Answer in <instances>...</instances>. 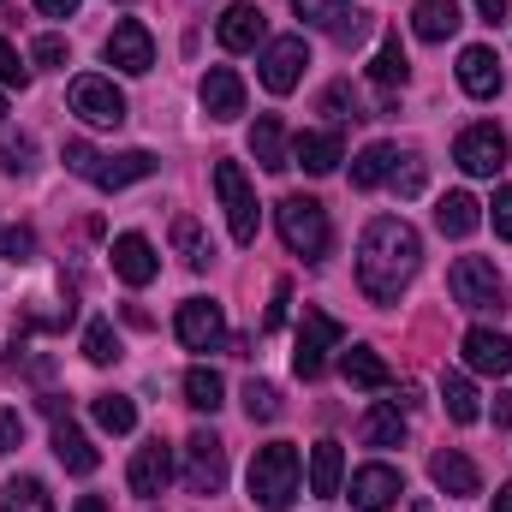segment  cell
Listing matches in <instances>:
<instances>
[{
    "instance_id": "obj_32",
    "label": "cell",
    "mask_w": 512,
    "mask_h": 512,
    "mask_svg": "<svg viewBox=\"0 0 512 512\" xmlns=\"http://www.w3.org/2000/svg\"><path fill=\"white\" fill-rule=\"evenodd\" d=\"M393 161H399V155H393V143H370V149L352 161V185H358V191L387 185V179H393Z\"/></svg>"
},
{
    "instance_id": "obj_43",
    "label": "cell",
    "mask_w": 512,
    "mask_h": 512,
    "mask_svg": "<svg viewBox=\"0 0 512 512\" xmlns=\"http://www.w3.org/2000/svg\"><path fill=\"white\" fill-rule=\"evenodd\" d=\"M0 251L12 256V262H30L36 256V233L30 227H0Z\"/></svg>"
},
{
    "instance_id": "obj_26",
    "label": "cell",
    "mask_w": 512,
    "mask_h": 512,
    "mask_svg": "<svg viewBox=\"0 0 512 512\" xmlns=\"http://www.w3.org/2000/svg\"><path fill=\"white\" fill-rule=\"evenodd\" d=\"M251 155H256V167L262 173H286L292 167V149H286V126L274 120V114H262L251 126Z\"/></svg>"
},
{
    "instance_id": "obj_12",
    "label": "cell",
    "mask_w": 512,
    "mask_h": 512,
    "mask_svg": "<svg viewBox=\"0 0 512 512\" xmlns=\"http://www.w3.org/2000/svg\"><path fill=\"white\" fill-rule=\"evenodd\" d=\"M173 328H179L185 352H221V346H227V316H221V304H209V298H185L179 316H173Z\"/></svg>"
},
{
    "instance_id": "obj_49",
    "label": "cell",
    "mask_w": 512,
    "mask_h": 512,
    "mask_svg": "<svg viewBox=\"0 0 512 512\" xmlns=\"http://www.w3.org/2000/svg\"><path fill=\"white\" fill-rule=\"evenodd\" d=\"M477 12H483V24H501L507 18V0H477Z\"/></svg>"
},
{
    "instance_id": "obj_24",
    "label": "cell",
    "mask_w": 512,
    "mask_h": 512,
    "mask_svg": "<svg viewBox=\"0 0 512 512\" xmlns=\"http://www.w3.org/2000/svg\"><path fill=\"white\" fill-rule=\"evenodd\" d=\"M429 477H435V489H447L453 501L483 495V477H477V465H471L465 453H435V459H429Z\"/></svg>"
},
{
    "instance_id": "obj_28",
    "label": "cell",
    "mask_w": 512,
    "mask_h": 512,
    "mask_svg": "<svg viewBox=\"0 0 512 512\" xmlns=\"http://www.w3.org/2000/svg\"><path fill=\"white\" fill-rule=\"evenodd\" d=\"M340 376L352 387H364V393H382L387 382H393V370H387L382 352H370V346H352L346 358H340Z\"/></svg>"
},
{
    "instance_id": "obj_4",
    "label": "cell",
    "mask_w": 512,
    "mask_h": 512,
    "mask_svg": "<svg viewBox=\"0 0 512 512\" xmlns=\"http://www.w3.org/2000/svg\"><path fill=\"white\" fill-rule=\"evenodd\" d=\"M66 167H72L78 179L102 185V191H126V185H137V179H149V173H155V155H149V149H126V155H96L90 143H66Z\"/></svg>"
},
{
    "instance_id": "obj_40",
    "label": "cell",
    "mask_w": 512,
    "mask_h": 512,
    "mask_svg": "<svg viewBox=\"0 0 512 512\" xmlns=\"http://www.w3.org/2000/svg\"><path fill=\"white\" fill-rule=\"evenodd\" d=\"M245 411H251V423H274L280 417V393L268 382H245Z\"/></svg>"
},
{
    "instance_id": "obj_20",
    "label": "cell",
    "mask_w": 512,
    "mask_h": 512,
    "mask_svg": "<svg viewBox=\"0 0 512 512\" xmlns=\"http://www.w3.org/2000/svg\"><path fill=\"white\" fill-rule=\"evenodd\" d=\"M459 84H465V96H477V102L501 96V60H495V48L471 42V48L459 54Z\"/></svg>"
},
{
    "instance_id": "obj_53",
    "label": "cell",
    "mask_w": 512,
    "mask_h": 512,
    "mask_svg": "<svg viewBox=\"0 0 512 512\" xmlns=\"http://www.w3.org/2000/svg\"><path fill=\"white\" fill-rule=\"evenodd\" d=\"M0 114H6V96H0Z\"/></svg>"
},
{
    "instance_id": "obj_14",
    "label": "cell",
    "mask_w": 512,
    "mask_h": 512,
    "mask_svg": "<svg viewBox=\"0 0 512 512\" xmlns=\"http://www.w3.org/2000/svg\"><path fill=\"white\" fill-rule=\"evenodd\" d=\"M108 66H120V72H131V78H143L149 66H155V36L137 24V18H126V24H114V36H108Z\"/></svg>"
},
{
    "instance_id": "obj_42",
    "label": "cell",
    "mask_w": 512,
    "mask_h": 512,
    "mask_svg": "<svg viewBox=\"0 0 512 512\" xmlns=\"http://www.w3.org/2000/svg\"><path fill=\"white\" fill-rule=\"evenodd\" d=\"M0 84H6V90H24V84H30V66H24V54H18L6 36H0Z\"/></svg>"
},
{
    "instance_id": "obj_39",
    "label": "cell",
    "mask_w": 512,
    "mask_h": 512,
    "mask_svg": "<svg viewBox=\"0 0 512 512\" xmlns=\"http://www.w3.org/2000/svg\"><path fill=\"white\" fill-rule=\"evenodd\" d=\"M0 167L6 173H30L36 167V137H24V131L18 137H0Z\"/></svg>"
},
{
    "instance_id": "obj_23",
    "label": "cell",
    "mask_w": 512,
    "mask_h": 512,
    "mask_svg": "<svg viewBox=\"0 0 512 512\" xmlns=\"http://www.w3.org/2000/svg\"><path fill=\"white\" fill-rule=\"evenodd\" d=\"M54 453H60V465H66L72 477H90V471L102 465V453L90 447V435H84L72 417H54Z\"/></svg>"
},
{
    "instance_id": "obj_13",
    "label": "cell",
    "mask_w": 512,
    "mask_h": 512,
    "mask_svg": "<svg viewBox=\"0 0 512 512\" xmlns=\"http://www.w3.org/2000/svg\"><path fill=\"white\" fill-rule=\"evenodd\" d=\"M292 12H298L304 24H316V30H334L340 42H358V36L370 30V18H364L352 0H292Z\"/></svg>"
},
{
    "instance_id": "obj_34",
    "label": "cell",
    "mask_w": 512,
    "mask_h": 512,
    "mask_svg": "<svg viewBox=\"0 0 512 512\" xmlns=\"http://www.w3.org/2000/svg\"><path fill=\"white\" fill-rule=\"evenodd\" d=\"M221 399H227V382H221L209 364L185 370V405H197V411H221Z\"/></svg>"
},
{
    "instance_id": "obj_1",
    "label": "cell",
    "mask_w": 512,
    "mask_h": 512,
    "mask_svg": "<svg viewBox=\"0 0 512 512\" xmlns=\"http://www.w3.org/2000/svg\"><path fill=\"white\" fill-rule=\"evenodd\" d=\"M417 262H423L417 227L399 221V215H382V221L364 227V245H358V286H364L376 304H393V298L411 286Z\"/></svg>"
},
{
    "instance_id": "obj_29",
    "label": "cell",
    "mask_w": 512,
    "mask_h": 512,
    "mask_svg": "<svg viewBox=\"0 0 512 512\" xmlns=\"http://www.w3.org/2000/svg\"><path fill=\"white\" fill-rule=\"evenodd\" d=\"M340 477H346V453H340V441H316V453H310V489L328 501V495H340Z\"/></svg>"
},
{
    "instance_id": "obj_48",
    "label": "cell",
    "mask_w": 512,
    "mask_h": 512,
    "mask_svg": "<svg viewBox=\"0 0 512 512\" xmlns=\"http://www.w3.org/2000/svg\"><path fill=\"white\" fill-rule=\"evenodd\" d=\"M30 6H36L42 18H72V12H78V0H30Z\"/></svg>"
},
{
    "instance_id": "obj_10",
    "label": "cell",
    "mask_w": 512,
    "mask_h": 512,
    "mask_svg": "<svg viewBox=\"0 0 512 512\" xmlns=\"http://www.w3.org/2000/svg\"><path fill=\"white\" fill-rule=\"evenodd\" d=\"M221 483H227V447H221V435H209V429L185 435V489L191 495H221Z\"/></svg>"
},
{
    "instance_id": "obj_25",
    "label": "cell",
    "mask_w": 512,
    "mask_h": 512,
    "mask_svg": "<svg viewBox=\"0 0 512 512\" xmlns=\"http://www.w3.org/2000/svg\"><path fill=\"white\" fill-rule=\"evenodd\" d=\"M435 227H441L447 239H471V233L483 227V203H477L471 191H447V197L435 203Z\"/></svg>"
},
{
    "instance_id": "obj_31",
    "label": "cell",
    "mask_w": 512,
    "mask_h": 512,
    "mask_svg": "<svg viewBox=\"0 0 512 512\" xmlns=\"http://www.w3.org/2000/svg\"><path fill=\"white\" fill-rule=\"evenodd\" d=\"M173 251H179L185 268H209V262H215V245L203 239V227H197L191 215H173Z\"/></svg>"
},
{
    "instance_id": "obj_36",
    "label": "cell",
    "mask_w": 512,
    "mask_h": 512,
    "mask_svg": "<svg viewBox=\"0 0 512 512\" xmlns=\"http://www.w3.org/2000/svg\"><path fill=\"white\" fill-rule=\"evenodd\" d=\"M441 405H447V417H453V423H477V417H483L477 387L465 382V376H447V382H441Z\"/></svg>"
},
{
    "instance_id": "obj_8",
    "label": "cell",
    "mask_w": 512,
    "mask_h": 512,
    "mask_svg": "<svg viewBox=\"0 0 512 512\" xmlns=\"http://www.w3.org/2000/svg\"><path fill=\"white\" fill-rule=\"evenodd\" d=\"M304 66H310V42H304V36H274V42L262 48V60H256L268 96H292L298 78H304Z\"/></svg>"
},
{
    "instance_id": "obj_41",
    "label": "cell",
    "mask_w": 512,
    "mask_h": 512,
    "mask_svg": "<svg viewBox=\"0 0 512 512\" xmlns=\"http://www.w3.org/2000/svg\"><path fill=\"white\" fill-rule=\"evenodd\" d=\"M423 179H429L423 155H399V161H393V185H399V197H417V191H423Z\"/></svg>"
},
{
    "instance_id": "obj_9",
    "label": "cell",
    "mask_w": 512,
    "mask_h": 512,
    "mask_svg": "<svg viewBox=\"0 0 512 512\" xmlns=\"http://www.w3.org/2000/svg\"><path fill=\"white\" fill-rule=\"evenodd\" d=\"M66 102H72V114L84 120V126H126V96L114 90V78H72V90H66Z\"/></svg>"
},
{
    "instance_id": "obj_37",
    "label": "cell",
    "mask_w": 512,
    "mask_h": 512,
    "mask_svg": "<svg viewBox=\"0 0 512 512\" xmlns=\"http://www.w3.org/2000/svg\"><path fill=\"white\" fill-rule=\"evenodd\" d=\"M6 512H54V495L36 477H12L6 483Z\"/></svg>"
},
{
    "instance_id": "obj_33",
    "label": "cell",
    "mask_w": 512,
    "mask_h": 512,
    "mask_svg": "<svg viewBox=\"0 0 512 512\" xmlns=\"http://www.w3.org/2000/svg\"><path fill=\"white\" fill-rule=\"evenodd\" d=\"M90 411H96V423H102L108 435H131V429H137V405H131L126 393H96Z\"/></svg>"
},
{
    "instance_id": "obj_50",
    "label": "cell",
    "mask_w": 512,
    "mask_h": 512,
    "mask_svg": "<svg viewBox=\"0 0 512 512\" xmlns=\"http://www.w3.org/2000/svg\"><path fill=\"white\" fill-rule=\"evenodd\" d=\"M78 512H108V501H102V495H84V501H78Z\"/></svg>"
},
{
    "instance_id": "obj_27",
    "label": "cell",
    "mask_w": 512,
    "mask_h": 512,
    "mask_svg": "<svg viewBox=\"0 0 512 512\" xmlns=\"http://www.w3.org/2000/svg\"><path fill=\"white\" fill-rule=\"evenodd\" d=\"M459 24H465L459 0H417V12H411V30L423 42H447V36H459Z\"/></svg>"
},
{
    "instance_id": "obj_17",
    "label": "cell",
    "mask_w": 512,
    "mask_h": 512,
    "mask_svg": "<svg viewBox=\"0 0 512 512\" xmlns=\"http://www.w3.org/2000/svg\"><path fill=\"white\" fill-rule=\"evenodd\" d=\"M126 483H131V495H161L167 483H173V447L167 441H149V447H137V459H131V471H126Z\"/></svg>"
},
{
    "instance_id": "obj_15",
    "label": "cell",
    "mask_w": 512,
    "mask_h": 512,
    "mask_svg": "<svg viewBox=\"0 0 512 512\" xmlns=\"http://www.w3.org/2000/svg\"><path fill=\"white\" fill-rule=\"evenodd\" d=\"M459 352H465V370H477V376H512V340L495 328H471Z\"/></svg>"
},
{
    "instance_id": "obj_47",
    "label": "cell",
    "mask_w": 512,
    "mask_h": 512,
    "mask_svg": "<svg viewBox=\"0 0 512 512\" xmlns=\"http://www.w3.org/2000/svg\"><path fill=\"white\" fill-rule=\"evenodd\" d=\"M286 304H292V286L280 280V286H274V304H268V316H262V328H268V334H274V328L286 322Z\"/></svg>"
},
{
    "instance_id": "obj_52",
    "label": "cell",
    "mask_w": 512,
    "mask_h": 512,
    "mask_svg": "<svg viewBox=\"0 0 512 512\" xmlns=\"http://www.w3.org/2000/svg\"><path fill=\"white\" fill-rule=\"evenodd\" d=\"M411 512H429V501H411Z\"/></svg>"
},
{
    "instance_id": "obj_38",
    "label": "cell",
    "mask_w": 512,
    "mask_h": 512,
    "mask_svg": "<svg viewBox=\"0 0 512 512\" xmlns=\"http://www.w3.org/2000/svg\"><path fill=\"white\" fill-rule=\"evenodd\" d=\"M84 358H90V364H114V358H120V340H114V322H102V316H96V322L84 328Z\"/></svg>"
},
{
    "instance_id": "obj_16",
    "label": "cell",
    "mask_w": 512,
    "mask_h": 512,
    "mask_svg": "<svg viewBox=\"0 0 512 512\" xmlns=\"http://www.w3.org/2000/svg\"><path fill=\"white\" fill-rule=\"evenodd\" d=\"M399 495H405V477H399L393 465H364V471L352 477V507L358 512H387Z\"/></svg>"
},
{
    "instance_id": "obj_11",
    "label": "cell",
    "mask_w": 512,
    "mask_h": 512,
    "mask_svg": "<svg viewBox=\"0 0 512 512\" xmlns=\"http://www.w3.org/2000/svg\"><path fill=\"white\" fill-rule=\"evenodd\" d=\"M453 161L471 173V179H495L507 167V131L501 126H465L453 143Z\"/></svg>"
},
{
    "instance_id": "obj_35",
    "label": "cell",
    "mask_w": 512,
    "mask_h": 512,
    "mask_svg": "<svg viewBox=\"0 0 512 512\" xmlns=\"http://www.w3.org/2000/svg\"><path fill=\"white\" fill-rule=\"evenodd\" d=\"M405 72H411V60H405V48H399V36H382V48H376V60H370V78L393 90V84H405Z\"/></svg>"
},
{
    "instance_id": "obj_51",
    "label": "cell",
    "mask_w": 512,
    "mask_h": 512,
    "mask_svg": "<svg viewBox=\"0 0 512 512\" xmlns=\"http://www.w3.org/2000/svg\"><path fill=\"white\" fill-rule=\"evenodd\" d=\"M495 512H512V483L507 489H495Z\"/></svg>"
},
{
    "instance_id": "obj_2",
    "label": "cell",
    "mask_w": 512,
    "mask_h": 512,
    "mask_svg": "<svg viewBox=\"0 0 512 512\" xmlns=\"http://www.w3.org/2000/svg\"><path fill=\"white\" fill-rule=\"evenodd\" d=\"M274 227H280V239H286V251L304 256V262H322L328 245H334V227H328V209L316 203V197H280L274 203Z\"/></svg>"
},
{
    "instance_id": "obj_5",
    "label": "cell",
    "mask_w": 512,
    "mask_h": 512,
    "mask_svg": "<svg viewBox=\"0 0 512 512\" xmlns=\"http://www.w3.org/2000/svg\"><path fill=\"white\" fill-rule=\"evenodd\" d=\"M447 286H453V298H459L465 310H495V316H501L512 304L507 280H501V268H495L489 256H459L453 274H447Z\"/></svg>"
},
{
    "instance_id": "obj_3",
    "label": "cell",
    "mask_w": 512,
    "mask_h": 512,
    "mask_svg": "<svg viewBox=\"0 0 512 512\" xmlns=\"http://www.w3.org/2000/svg\"><path fill=\"white\" fill-rule=\"evenodd\" d=\"M251 501L262 512H286L298 501V447L292 441H268L251 459Z\"/></svg>"
},
{
    "instance_id": "obj_44",
    "label": "cell",
    "mask_w": 512,
    "mask_h": 512,
    "mask_svg": "<svg viewBox=\"0 0 512 512\" xmlns=\"http://www.w3.org/2000/svg\"><path fill=\"white\" fill-rule=\"evenodd\" d=\"M24 447V417L12 405H0V453H18Z\"/></svg>"
},
{
    "instance_id": "obj_21",
    "label": "cell",
    "mask_w": 512,
    "mask_h": 512,
    "mask_svg": "<svg viewBox=\"0 0 512 512\" xmlns=\"http://www.w3.org/2000/svg\"><path fill=\"white\" fill-rule=\"evenodd\" d=\"M203 114L209 120H239L245 114V84H239L233 66H209V78H203Z\"/></svg>"
},
{
    "instance_id": "obj_46",
    "label": "cell",
    "mask_w": 512,
    "mask_h": 512,
    "mask_svg": "<svg viewBox=\"0 0 512 512\" xmlns=\"http://www.w3.org/2000/svg\"><path fill=\"white\" fill-rule=\"evenodd\" d=\"M489 221H495V233H501V239H512V185H501V191H495Z\"/></svg>"
},
{
    "instance_id": "obj_18",
    "label": "cell",
    "mask_w": 512,
    "mask_h": 512,
    "mask_svg": "<svg viewBox=\"0 0 512 512\" xmlns=\"http://www.w3.org/2000/svg\"><path fill=\"white\" fill-rule=\"evenodd\" d=\"M215 36H221V48H227V54H251L256 42L268 36V18L256 12L251 0H233V6L221 12V30H215Z\"/></svg>"
},
{
    "instance_id": "obj_22",
    "label": "cell",
    "mask_w": 512,
    "mask_h": 512,
    "mask_svg": "<svg viewBox=\"0 0 512 512\" xmlns=\"http://www.w3.org/2000/svg\"><path fill=\"white\" fill-rule=\"evenodd\" d=\"M292 161H298L304 173H334V167L346 161V143H340V131H298Z\"/></svg>"
},
{
    "instance_id": "obj_7",
    "label": "cell",
    "mask_w": 512,
    "mask_h": 512,
    "mask_svg": "<svg viewBox=\"0 0 512 512\" xmlns=\"http://www.w3.org/2000/svg\"><path fill=\"white\" fill-rule=\"evenodd\" d=\"M346 340V328L328 316V310H304V322H298V352H292V370L304 376V382H316L322 370H328V352Z\"/></svg>"
},
{
    "instance_id": "obj_30",
    "label": "cell",
    "mask_w": 512,
    "mask_h": 512,
    "mask_svg": "<svg viewBox=\"0 0 512 512\" xmlns=\"http://www.w3.org/2000/svg\"><path fill=\"white\" fill-rule=\"evenodd\" d=\"M358 435H364V447H399L405 441V411L399 405H370Z\"/></svg>"
},
{
    "instance_id": "obj_45",
    "label": "cell",
    "mask_w": 512,
    "mask_h": 512,
    "mask_svg": "<svg viewBox=\"0 0 512 512\" xmlns=\"http://www.w3.org/2000/svg\"><path fill=\"white\" fill-rule=\"evenodd\" d=\"M30 60H36V66H60V60H66V36H54V30H48V36H36Z\"/></svg>"
},
{
    "instance_id": "obj_6",
    "label": "cell",
    "mask_w": 512,
    "mask_h": 512,
    "mask_svg": "<svg viewBox=\"0 0 512 512\" xmlns=\"http://www.w3.org/2000/svg\"><path fill=\"white\" fill-rule=\"evenodd\" d=\"M215 191H221V209H227L233 245H256L262 209H256V191H251V179H245V167H239V161H215Z\"/></svg>"
},
{
    "instance_id": "obj_19",
    "label": "cell",
    "mask_w": 512,
    "mask_h": 512,
    "mask_svg": "<svg viewBox=\"0 0 512 512\" xmlns=\"http://www.w3.org/2000/svg\"><path fill=\"white\" fill-rule=\"evenodd\" d=\"M114 274H120L126 286H149V280L161 274V256H155V245H149L143 233H120V239H114Z\"/></svg>"
}]
</instances>
